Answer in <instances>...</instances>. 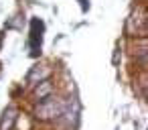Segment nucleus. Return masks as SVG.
Segmentation results:
<instances>
[{"mask_svg":"<svg viewBox=\"0 0 148 130\" xmlns=\"http://www.w3.org/2000/svg\"><path fill=\"white\" fill-rule=\"evenodd\" d=\"M63 110H65V104L59 98L49 96V98H43L41 100V104L35 110V116L39 120H51V118H59Z\"/></svg>","mask_w":148,"mask_h":130,"instance_id":"nucleus-1","label":"nucleus"},{"mask_svg":"<svg viewBox=\"0 0 148 130\" xmlns=\"http://www.w3.org/2000/svg\"><path fill=\"white\" fill-rule=\"evenodd\" d=\"M43 33H45V23L39 19L31 21V55L41 53V43H43Z\"/></svg>","mask_w":148,"mask_h":130,"instance_id":"nucleus-2","label":"nucleus"},{"mask_svg":"<svg viewBox=\"0 0 148 130\" xmlns=\"http://www.w3.org/2000/svg\"><path fill=\"white\" fill-rule=\"evenodd\" d=\"M51 89H53V85H51L49 81H43V83H41V87H37L35 96H37L39 100H43V98H45V96H47V94H49Z\"/></svg>","mask_w":148,"mask_h":130,"instance_id":"nucleus-3","label":"nucleus"},{"mask_svg":"<svg viewBox=\"0 0 148 130\" xmlns=\"http://www.w3.org/2000/svg\"><path fill=\"white\" fill-rule=\"evenodd\" d=\"M0 47H2V35H0Z\"/></svg>","mask_w":148,"mask_h":130,"instance_id":"nucleus-4","label":"nucleus"}]
</instances>
